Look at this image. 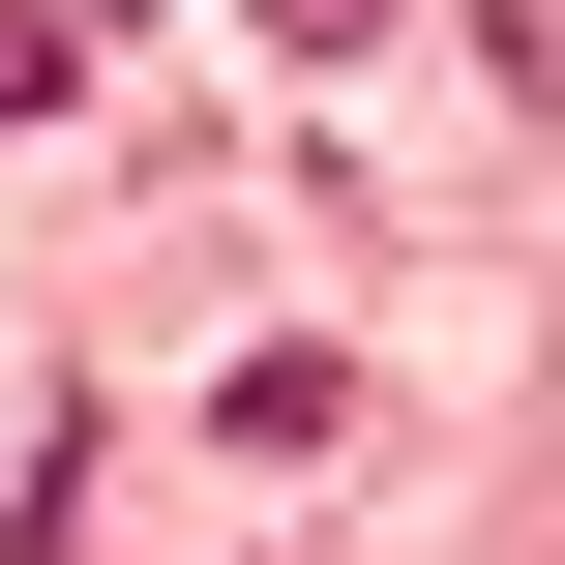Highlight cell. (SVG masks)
I'll return each instance as SVG.
<instances>
[{
    "mask_svg": "<svg viewBox=\"0 0 565 565\" xmlns=\"http://www.w3.org/2000/svg\"><path fill=\"white\" fill-rule=\"evenodd\" d=\"M0 119H60V0H0Z\"/></svg>",
    "mask_w": 565,
    "mask_h": 565,
    "instance_id": "6da1fadb",
    "label": "cell"
}]
</instances>
